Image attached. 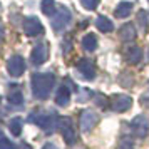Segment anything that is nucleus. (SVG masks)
Returning a JSON list of instances; mask_svg holds the SVG:
<instances>
[{"mask_svg": "<svg viewBox=\"0 0 149 149\" xmlns=\"http://www.w3.org/2000/svg\"><path fill=\"white\" fill-rule=\"evenodd\" d=\"M55 75L50 72H40L32 75V92L37 99H47L54 89Z\"/></svg>", "mask_w": 149, "mask_h": 149, "instance_id": "nucleus-1", "label": "nucleus"}, {"mask_svg": "<svg viewBox=\"0 0 149 149\" xmlns=\"http://www.w3.org/2000/svg\"><path fill=\"white\" fill-rule=\"evenodd\" d=\"M57 127L61 129L62 136H64V141L67 142L69 146H72L77 142V134H75V129L72 126V121L69 117H59V124Z\"/></svg>", "mask_w": 149, "mask_h": 149, "instance_id": "nucleus-2", "label": "nucleus"}, {"mask_svg": "<svg viewBox=\"0 0 149 149\" xmlns=\"http://www.w3.org/2000/svg\"><path fill=\"white\" fill-rule=\"evenodd\" d=\"M30 119L37 124V126H40L44 131H54L57 127V124H59V117L55 114H32L30 116Z\"/></svg>", "mask_w": 149, "mask_h": 149, "instance_id": "nucleus-3", "label": "nucleus"}, {"mask_svg": "<svg viewBox=\"0 0 149 149\" xmlns=\"http://www.w3.org/2000/svg\"><path fill=\"white\" fill-rule=\"evenodd\" d=\"M99 122V114L92 111V109H84L81 112V117H79V126H81V131L84 132H89L91 129H94V126Z\"/></svg>", "mask_w": 149, "mask_h": 149, "instance_id": "nucleus-4", "label": "nucleus"}, {"mask_svg": "<svg viewBox=\"0 0 149 149\" xmlns=\"http://www.w3.org/2000/svg\"><path fill=\"white\" fill-rule=\"evenodd\" d=\"M22 29H24V32L25 35L29 37H35V35H40L44 34V25L40 24V20L34 17V15H30V17H25L24 22H22Z\"/></svg>", "mask_w": 149, "mask_h": 149, "instance_id": "nucleus-5", "label": "nucleus"}, {"mask_svg": "<svg viewBox=\"0 0 149 149\" xmlns=\"http://www.w3.org/2000/svg\"><path fill=\"white\" fill-rule=\"evenodd\" d=\"M131 106H132V99L129 95L114 94L109 99V107L116 111V112H126L127 109H131Z\"/></svg>", "mask_w": 149, "mask_h": 149, "instance_id": "nucleus-6", "label": "nucleus"}, {"mask_svg": "<svg viewBox=\"0 0 149 149\" xmlns=\"http://www.w3.org/2000/svg\"><path fill=\"white\" fill-rule=\"evenodd\" d=\"M131 131L136 137H146L149 132V121L146 116H136L134 119L131 121Z\"/></svg>", "mask_w": 149, "mask_h": 149, "instance_id": "nucleus-7", "label": "nucleus"}, {"mask_svg": "<svg viewBox=\"0 0 149 149\" xmlns=\"http://www.w3.org/2000/svg\"><path fill=\"white\" fill-rule=\"evenodd\" d=\"M7 72L12 77H20L25 72V61L22 55H12L7 62Z\"/></svg>", "mask_w": 149, "mask_h": 149, "instance_id": "nucleus-8", "label": "nucleus"}, {"mask_svg": "<svg viewBox=\"0 0 149 149\" xmlns=\"http://www.w3.org/2000/svg\"><path fill=\"white\" fill-rule=\"evenodd\" d=\"M70 17H72V15L69 12V8L59 7L57 12L52 15V27H54V30H62V29L70 22Z\"/></svg>", "mask_w": 149, "mask_h": 149, "instance_id": "nucleus-9", "label": "nucleus"}, {"mask_svg": "<svg viewBox=\"0 0 149 149\" xmlns=\"http://www.w3.org/2000/svg\"><path fill=\"white\" fill-rule=\"evenodd\" d=\"M47 59H49L47 44H44V42L37 44V45L32 49V54H30V61H32V64H34V65H42Z\"/></svg>", "mask_w": 149, "mask_h": 149, "instance_id": "nucleus-10", "label": "nucleus"}, {"mask_svg": "<svg viewBox=\"0 0 149 149\" xmlns=\"http://www.w3.org/2000/svg\"><path fill=\"white\" fill-rule=\"evenodd\" d=\"M77 70H79L81 75L86 77V79H94L95 77V65L91 59H86V57L81 59V61L77 62Z\"/></svg>", "mask_w": 149, "mask_h": 149, "instance_id": "nucleus-11", "label": "nucleus"}, {"mask_svg": "<svg viewBox=\"0 0 149 149\" xmlns=\"http://www.w3.org/2000/svg\"><path fill=\"white\" fill-rule=\"evenodd\" d=\"M69 102H70V89L67 87V84H64L57 89V94H55V104L61 106V107H65Z\"/></svg>", "mask_w": 149, "mask_h": 149, "instance_id": "nucleus-12", "label": "nucleus"}, {"mask_svg": "<svg viewBox=\"0 0 149 149\" xmlns=\"http://www.w3.org/2000/svg\"><path fill=\"white\" fill-rule=\"evenodd\" d=\"M142 59V49L137 47V45H132V47H129L126 50V61L127 64L131 65H136V64H139Z\"/></svg>", "mask_w": 149, "mask_h": 149, "instance_id": "nucleus-13", "label": "nucleus"}, {"mask_svg": "<svg viewBox=\"0 0 149 149\" xmlns=\"http://www.w3.org/2000/svg\"><path fill=\"white\" fill-rule=\"evenodd\" d=\"M119 39L124 42H131L136 39V27L134 24H124L119 30Z\"/></svg>", "mask_w": 149, "mask_h": 149, "instance_id": "nucleus-14", "label": "nucleus"}, {"mask_svg": "<svg viewBox=\"0 0 149 149\" xmlns=\"http://www.w3.org/2000/svg\"><path fill=\"white\" fill-rule=\"evenodd\" d=\"M131 12H132V3L127 2V0H124V2H121V3L116 7L114 15L117 17V19H126V17L131 15Z\"/></svg>", "mask_w": 149, "mask_h": 149, "instance_id": "nucleus-15", "label": "nucleus"}, {"mask_svg": "<svg viewBox=\"0 0 149 149\" xmlns=\"http://www.w3.org/2000/svg\"><path fill=\"white\" fill-rule=\"evenodd\" d=\"M95 27L99 29L101 32H112V30H114V24H112V20H109L107 17L99 15V17L95 19Z\"/></svg>", "mask_w": 149, "mask_h": 149, "instance_id": "nucleus-16", "label": "nucleus"}, {"mask_svg": "<svg viewBox=\"0 0 149 149\" xmlns=\"http://www.w3.org/2000/svg\"><path fill=\"white\" fill-rule=\"evenodd\" d=\"M82 47L86 49L87 52H94L97 49V37L94 34H86L82 37Z\"/></svg>", "mask_w": 149, "mask_h": 149, "instance_id": "nucleus-17", "label": "nucleus"}, {"mask_svg": "<svg viewBox=\"0 0 149 149\" xmlns=\"http://www.w3.org/2000/svg\"><path fill=\"white\" fill-rule=\"evenodd\" d=\"M40 10H42V14H44V15L52 17V15L57 12L55 2H54V0H42V2H40Z\"/></svg>", "mask_w": 149, "mask_h": 149, "instance_id": "nucleus-18", "label": "nucleus"}, {"mask_svg": "<svg viewBox=\"0 0 149 149\" xmlns=\"http://www.w3.org/2000/svg\"><path fill=\"white\" fill-rule=\"evenodd\" d=\"M22 126H24L22 117H14V119H10V122H8V129H10V132L14 136H20Z\"/></svg>", "mask_w": 149, "mask_h": 149, "instance_id": "nucleus-19", "label": "nucleus"}, {"mask_svg": "<svg viewBox=\"0 0 149 149\" xmlns=\"http://www.w3.org/2000/svg\"><path fill=\"white\" fill-rule=\"evenodd\" d=\"M7 99H8V102L14 104V106H20V104H24V94H22L20 91H14V92H10Z\"/></svg>", "mask_w": 149, "mask_h": 149, "instance_id": "nucleus-20", "label": "nucleus"}, {"mask_svg": "<svg viewBox=\"0 0 149 149\" xmlns=\"http://www.w3.org/2000/svg\"><path fill=\"white\" fill-rule=\"evenodd\" d=\"M137 20H139V24H141L142 27L148 30L149 29V12H146V10H139V14H137Z\"/></svg>", "mask_w": 149, "mask_h": 149, "instance_id": "nucleus-21", "label": "nucleus"}, {"mask_svg": "<svg viewBox=\"0 0 149 149\" xmlns=\"http://www.w3.org/2000/svg\"><path fill=\"white\" fill-rule=\"evenodd\" d=\"M0 149H15V144L8 137L0 134Z\"/></svg>", "mask_w": 149, "mask_h": 149, "instance_id": "nucleus-22", "label": "nucleus"}, {"mask_svg": "<svg viewBox=\"0 0 149 149\" xmlns=\"http://www.w3.org/2000/svg\"><path fill=\"white\" fill-rule=\"evenodd\" d=\"M99 2H101V0H81V5L86 8V10H94V8H97Z\"/></svg>", "mask_w": 149, "mask_h": 149, "instance_id": "nucleus-23", "label": "nucleus"}, {"mask_svg": "<svg viewBox=\"0 0 149 149\" xmlns=\"http://www.w3.org/2000/svg\"><path fill=\"white\" fill-rule=\"evenodd\" d=\"M94 101H95V104H97L99 107H107V104H109L107 97L102 95V94H94Z\"/></svg>", "mask_w": 149, "mask_h": 149, "instance_id": "nucleus-24", "label": "nucleus"}, {"mask_svg": "<svg viewBox=\"0 0 149 149\" xmlns=\"http://www.w3.org/2000/svg\"><path fill=\"white\" fill-rule=\"evenodd\" d=\"M117 149H134V144H132V141H131L129 137H126V139H122V141L119 142Z\"/></svg>", "mask_w": 149, "mask_h": 149, "instance_id": "nucleus-25", "label": "nucleus"}, {"mask_svg": "<svg viewBox=\"0 0 149 149\" xmlns=\"http://www.w3.org/2000/svg\"><path fill=\"white\" fill-rule=\"evenodd\" d=\"M91 95H92V92L89 91V89H82L81 91V95H79V102H86L91 99Z\"/></svg>", "mask_w": 149, "mask_h": 149, "instance_id": "nucleus-26", "label": "nucleus"}, {"mask_svg": "<svg viewBox=\"0 0 149 149\" xmlns=\"http://www.w3.org/2000/svg\"><path fill=\"white\" fill-rule=\"evenodd\" d=\"M141 104H142V106H146V104L149 106V92H146V94L142 95V99H141Z\"/></svg>", "mask_w": 149, "mask_h": 149, "instance_id": "nucleus-27", "label": "nucleus"}, {"mask_svg": "<svg viewBox=\"0 0 149 149\" xmlns=\"http://www.w3.org/2000/svg\"><path fill=\"white\" fill-rule=\"evenodd\" d=\"M3 37H5V32H3V27L0 25V42L3 40Z\"/></svg>", "mask_w": 149, "mask_h": 149, "instance_id": "nucleus-28", "label": "nucleus"}, {"mask_svg": "<svg viewBox=\"0 0 149 149\" xmlns=\"http://www.w3.org/2000/svg\"><path fill=\"white\" fill-rule=\"evenodd\" d=\"M20 149H30V146L29 144H20Z\"/></svg>", "mask_w": 149, "mask_h": 149, "instance_id": "nucleus-29", "label": "nucleus"}]
</instances>
